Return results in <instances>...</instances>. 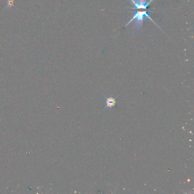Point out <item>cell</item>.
<instances>
[{
    "label": "cell",
    "instance_id": "1",
    "mask_svg": "<svg viewBox=\"0 0 194 194\" xmlns=\"http://www.w3.org/2000/svg\"><path fill=\"white\" fill-rule=\"evenodd\" d=\"M152 11H136V12H133V13H134V16L133 18L130 20V21L127 23V25H125L126 26H127L131 22L133 21L134 19H136V25L134 26V29H140V28L142 26L143 24V21L145 19V18H148L149 19H150L151 21L153 22V21L151 19V18L149 16V13H152ZM155 23V22H154Z\"/></svg>",
    "mask_w": 194,
    "mask_h": 194
},
{
    "label": "cell",
    "instance_id": "2",
    "mask_svg": "<svg viewBox=\"0 0 194 194\" xmlns=\"http://www.w3.org/2000/svg\"><path fill=\"white\" fill-rule=\"evenodd\" d=\"M131 2L133 3V7H131L133 9H146L148 6L149 4L152 2V0H150L149 2H147V0H138L136 2L134 0H131Z\"/></svg>",
    "mask_w": 194,
    "mask_h": 194
},
{
    "label": "cell",
    "instance_id": "3",
    "mask_svg": "<svg viewBox=\"0 0 194 194\" xmlns=\"http://www.w3.org/2000/svg\"><path fill=\"white\" fill-rule=\"evenodd\" d=\"M116 97H106V107L104 110L106 109H112L113 107H114L116 104Z\"/></svg>",
    "mask_w": 194,
    "mask_h": 194
}]
</instances>
